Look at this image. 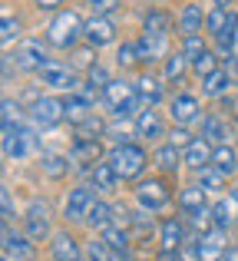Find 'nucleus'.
I'll list each match as a JSON object with an SVG mask.
<instances>
[{
	"mask_svg": "<svg viewBox=\"0 0 238 261\" xmlns=\"http://www.w3.org/2000/svg\"><path fill=\"white\" fill-rule=\"evenodd\" d=\"M23 231L33 238V242L53 238V235H50V205H46L43 198H33V202H30L27 218H23Z\"/></svg>",
	"mask_w": 238,
	"mask_h": 261,
	"instance_id": "obj_5",
	"label": "nucleus"
},
{
	"mask_svg": "<svg viewBox=\"0 0 238 261\" xmlns=\"http://www.w3.org/2000/svg\"><path fill=\"white\" fill-rule=\"evenodd\" d=\"M110 166L116 169V175L122 182H129V178H139L142 169H146V152H142V146H136V142H122L110 152Z\"/></svg>",
	"mask_w": 238,
	"mask_h": 261,
	"instance_id": "obj_2",
	"label": "nucleus"
},
{
	"mask_svg": "<svg viewBox=\"0 0 238 261\" xmlns=\"http://www.w3.org/2000/svg\"><path fill=\"white\" fill-rule=\"evenodd\" d=\"M50 255H53V261H80L83 248H80V242L70 231H57L50 238Z\"/></svg>",
	"mask_w": 238,
	"mask_h": 261,
	"instance_id": "obj_16",
	"label": "nucleus"
},
{
	"mask_svg": "<svg viewBox=\"0 0 238 261\" xmlns=\"http://www.w3.org/2000/svg\"><path fill=\"white\" fill-rule=\"evenodd\" d=\"M20 119H23V113H20V102L4 99V129H17Z\"/></svg>",
	"mask_w": 238,
	"mask_h": 261,
	"instance_id": "obj_43",
	"label": "nucleus"
},
{
	"mask_svg": "<svg viewBox=\"0 0 238 261\" xmlns=\"http://www.w3.org/2000/svg\"><path fill=\"white\" fill-rule=\"evenodd\" d=\"M192 70L199 73L202 80H205L208 73H215V70H219V57H215L212 50H205V53H202V57H199V60H195V63H192Z\"/></svg>",
	"mask_w": 238,
	"mask_h": 261,
	"instance_id": "obj_41",
	"label": "nucleus"
},
{
	"mask_svg": "<svg viewBox=\"0 0 238 261\" xmlns=\"http://www.w3.org/2000/svg\"><path fill=\"white\" fill-rule=\"evenodd\" d=\"M235 37H238V13H232V17H228L225 30L215 37V43H219V53H222L225 60H232V53H235Z\"/></svg>",
	"mask_w": 238,
	"mask_h": 261,
	"instance_id": "obj_32",
	"label": "nucleus"
},
{
	"mask_svg": "<svg viewBox=\"0 0 238 261\" xmlns=\"http://www.w3.org/2000/svg\"><path fill=\"white\" fill-rule=\"evenodd\" d=\"M86 43L90 46H106V43H113V40H116V23H113L110 17H96V13H93V20H86Z\"/></svg>",
	"mask_w": 238,
	"mask_h": 261,
	"instance_id": "obj_14",
	"label": "nucleus"
},
{
	"mask_svg": "<svg viewBox=\"0 0 238 261\" xmlns=\"http://www.w3.org/2000/svg\"><path fill=\"white\" fill-rule=\"evenodd\" d=\"M93 109H96V106H93V102L86 99V96L80 93V89H76V93H70V96H66V119H70L73 126L86 122V119L93 116Z\"/></svg>",
	"mask_w": 238,
	"mask_h": 261,
	"instance_id": "obj_25",
	"label": "nucleus"
},
{
	"mask_svg": "<svg viewBox=\"0 0 238 261\" xmlns=\"http://www.w3.org/2000/svg\"><path fill=\"white\" fill-rule=\"evenodd\" d=\"M90 83L93 86H99V89H106V86H110V73H106V66H90Z\"/></svg>",
	"mask_w": 238,
	"mask_h": 261,
	"instance_id": "obj_49",
	"label": "nucleus"
},
{
	"mask_svg": "<svg viewBox=\"0 0 238 261\" xmlns=\"http://www.w3.org/2000/svg\"><path fill=\"white\" fill-rule=\"evenodd\" d=\"M103 133H106V126H103V119H96V116H90L86 122L76 126V139H99Z\"/></svg>",
	"mask_w": 238,
	"mask_h": 261,
	"instance_id": "obj_40",
	"label": "nucleus"
},
{
	"mask_svg": "<svg viewBox=\"0 0 238 261\" xmlns=\"http://www.w3.org/2000/svg\"><path fill=\"white\" fill-rule=\"evenodd\" d=\"M33 146H37V136H33L30 129H23V126L4 129V155L7 159H23Z\"/></svg>",
	"mask_w": 238,
	"mask_h": 261,
	"instance_id": "obj_12",
	"label": "nucleus"
},
{
	"mask_svg": "<svg viewBox=\"0 0 238 261\" xmlns=\"http://www.w3.org/2000/svg\"><path fill=\"white\" fill-rule=\"evenodd\" d=\"M208 13H202L199 4H186L179 13V30L186 33V37H192V33H202V23H205Z\"/></svg>",
	"mask_w": 238,
	"mask_h": 261,
	"instance_id": "obj_27",
	"label": "nucleus"
},
{
	"mask_svg": "<svg viewBox=\"0 0 238 261\" xmlns=\"http://www.w3.org/2000/svg\"><path fill=\"white\" fill-rule=\"evenodd\" d=\"M232 122L225 119V116L219 113H208L205 119H202V136H205L208 142H215V146H222V142H228V136H232Z\"/></svg>",
	"mask_w": 238,
	"mask_h": 261,
	"instance_id": "obj_20",
	"label": "nucleus"
},
{
	"mask_svg": "<svg viewBox=\"0 0 238 261\" xmlns=\"http://www.w3.org/2000/svg\"><path fill=\"white\" fill-rule=\"evenodd\" d=\"M186 222L192 225L195 231H205L208 225H212V208H202V212H195V215H186Z\"/></svg>",
	"mask_w": 238,
	"mask_h": 261,
	"instance_id": "obj_46",
	"label": "nucleus"
},
{
	"mask_svg": "<svg viewBox=\"0 0 238 261\" xmlns=\"http://www.w3.org/2000/svg\"><path fill=\"white\" fill-rule=\"evenodd\" d=\"M122 261H133V258H122Z\"/></svg>",
	"mask_w": 238,
	"mask_h": 261,
	"instance_id": "obj_58",
	"label": "nucleus"
},
{
	"mask_svg": "<svg viewBox=\"0 0 238 261\" xmlns=\"http://www.w3.org/2000/svg\"><path fill=\"white\" fill-rule=\"evenodd\" d=\"M175 205H179L182 215H195V212L208 208V202H205V189H202L199 182H195V185H186V189L179 192V198H175Z\"/></svg>",
	"mask_w": 238,
	"mask_h": 261,
	"instance_id": "obj_21",
	"label": "nucleus"
},
{
	"mask_svg": "<svg viewBox=\"0 0 238 261\" xmlns=\"http://www.w3.org/2000/svg\"><path fill=\"white\" fill-rule=\"evenodd\" d=\"M70 162L76 169H96V162H103V146L99 139H73V149H70Z\"/></svg>",
	"mask_w": 238,
	"mask_h": 261,
	"instance_id": "obj_11",
	"label": "nucleus"
},
{
	"mask_svg": "<svg viewBox=\"0 0 238 261\" xmlns=\"http://www.w3.org/2000/svg\"><path fill=\"white\" fill-rule=\"evenodd\" d=\"M159 261H186V258H182L179 251H162V255H159Z\"/></svg>",
	"mask_w": 238,
	"mask_h": 261,
	"instance_id": "obj_53",
	"label": "nucleus"
},
{
	"mask_svg": "<svg viewBox=\"0 0 238 261\" xmlns=\"http://www.w3.org/2000/svg\"><path fill=\"white\" fill-rule=\"evenodd\" d=\"M205 50H208V46L202 43V37H199V33H192V37H186V43H182V53L189 57V63H195V60H199V57H202Z\"/></svg>",
	"mask_w": 238,
	"mask_h": 261,
	"instance_id": "obj_42",
	"label": "nucleus"
},
{
	"mask_svg": "<svg viewBox=\"0 0 238 261\" xmlns=\"http://www.w3.org/2000/svg\"><path fill=\"white\" fill-rule=\"evenodd\" d=\"M33 238L27 231H13L10 222H4V251L13 261H37V248H33Z\"/></svg>",
	"mask_w": 238,
	"mask_h": 261,
	"instance_id": "obj_7",
	"label": "nucleus"
},
{
	"mask_svg": "<svg viewBox=\"0 0 238 261\" xmlns=\"http://www.w3.org/2000/svg\"><path fill=\"white\" fill-rule=\"evenodd\" d=\"M169 30H172V13H166V10H149L146 13L142 33H149V37H169Z\"/></svg>",
	"mask_w": 238,
	"mask_h": 261,
	"instance_id": "obj_28",
	"label": "nucleus"
},
{
	"mask_svg": "<svg viewBox=\"0 0 238 261\" xmlns=\"http://www.w3.org/2000/svg\"><path fill=\"white\" fill-rule=\"evenodd\" d=\"M93 202H96V195H93L90 185H76V189H70L66 205H63V218H66V222H86Z\"/></svg>",
	"mask_w": 238,
	"mask_h": 261,
	"instance_id": "obj_8",
	"label": "nucleus"
},
{
	"mask_svg": "<svg viewBox=\"0 0 238 261\" xmlns=\"http://www.w3.org/2000/svg\"><path fill=\"white\" fill-rule=\"evenodd\" d=\"M90 10L96 17H113L119 10V0H90Z\"/></svg>",
	"mask_w": 238,
	"mask_h": 261,
	"instance_id": "obj_45",
	"label": "nucleus"
},
{
	"mask_svg": "<svg viewBox=\"0 0 238 261\" xmlns=\"http://www.w3.org/2000/svg\"><path fill=\"white\" fill-rule=\"evenodd\" d=\"M40 83L50 86V89H66V93H76V89H80L73 70L66 63H57V60H50V63L40 70Z\"/></svg>",
	"mask_w": 238,
	"mask_h": 261,
	"instance_id": "obj_9",
	"label": "nucleus"
},
{
	"mask_svg": "<svg viewBox=\"0 0 238 261\" xmlns=\"http://www.w3.org/2000/svg\"><path fill=\"white\" fill-rule=\"evenodd\" d=\"M212 142L205 139V136H195L192 142H189L186 149H182V159H186V166L189 169H195V172H199V169H205V166H212Z\"/></svg>",
	"mask_w": 238,
	"mask_h": 261,
	"instance_id": "obj_15",
	"label": "nucleus"
},
{
	"mask_svg": "<svg viewBox=\"0 0 238 261\" xmlns=\"http://www.w3.org/2000/svg\"><path fill=\"white\" fill-rule=\"evenodd\" d=\"M215 4H219V7H228V4H232V0H215Z\"/></svg>",
	"mask_w": 238,
	"mask_h": 261,
	"instance_id": "obj_55",
	"label": "nucleus"
},
{
	"mask_svg": "<svg viewBox=\"0 0 238 261\" xmlns=\"http://www.w3.org/2000/svg\"><path fill=\"white\" fill-rule=\"evenodd\" d=\"M169 189L162 178H142L139 185H136V202H139V208H149V212H159L169 205Z\"/></svg>",
	"mask_w": 238,
	"mask_h": 261,
	"instance_id": "obj_6",
	"label": "nucleus"
},
{
	"mask_svg": "<svg viewBox=\"0 0 238 261\" xmlns=\"http://www.w3.org/2000/svg\"><path fill=\"white\" fill-rule=\"evenodd\" d=\"M122 255H116V251L110 248V245L103 242V235L93 238L90 245H86V261H119Z\"/></svg>",
	"mask_w": 238,
	"mask_h": 261,
	"instance_id": "obj_36",
	"label": "nucleus"
},
{
	"mask_svg": "<svg viewBox=\"0 0 238 261\" xmlns=\"http://www.w3.org/2000/svg\"><path fill=\"white\" fill-rule=\"evenodd\" d=\"M0 198H4V222H10V218H13V198H10V189H4V195H0Z\"/></svg>",
	"mask_w": 238,
	"mask_h": 261,
	"instance_id": "obj_51",
	"label": "nucleus"
},
{
	"mask_svg": "<svg viewBox=\"0 0 238 261\" xmlns=\"http://www.w3.org/2000/svg\"><path fill=\"white\" fill-rule=\"evenodd\" d=\"M225 99V109H228V119L238 122V96H222Z\"/></svg>",
	"mask_w": 238,
	"mask_h": 261,
	"instance_id": "obj_50",
	"label": "nucleus"
},
{
	"mask_svg": "<svg viewBox=\"0 0 238 261\" xmlns=\"http://www.w3.org/2000/svg\"><path fill=\"white\" fill-rule=\"evenodd\" d=\"M235 215H238V202H235L232 195H228V198H219V202L212 205V225H215L219 231H225V235L232 231Z\"/></svg>",
	"mask_w": 238,
	"mask_h": 261,
	"instance_id": "obj_22",
	"label": "nucleus"
},
{
	"mask_svg": "<svg viewBox=\"0 0 238 261\" xmlns=\"http://www.w3.org/2000/svg\"><path fill=\"white\" fill-rule=\"evenodd\" d=\"M4 261H13V258H10V255H7V251H4Z\"/></svg>",
	"mask_w": 238,
	"mask_h": 261,
	"instance_id": "obj_56",
	"label": "nucleus"
},
{
	"mask_svg": "<svg viewBox=\"0 0 238 261\" xmlns=\"http://www.w3.org/2000/svg\"><path fill=\"white\" fill-rule=\"evenodd\" d=\"M10 63L23 73H40L50 60H46V50H43V40H23L17 46V53L10 57Z\"/></svg>",
	"mask_w": 238,
	"mask_h": 261,
	"instance_id": "obj_4",
	"label": "nucleus"
},
{
	"mask_svg": "<svg viewBox=\"0 0 238 261\" xmlns=\"http://www.w3.org/2000/svg\"><path fill=\"white\" fill-rule=\"evenodd\" d=\"M80 261H83V258H80Z\"/></svg>",
	"mask_w": 238,
	"mask_h": 261,
	"instance_id": "obj_59",
	"label": "nucleus"
},
{
	"mask_svg": "<svg viewBox=\"0 0 238 261\" xmlns=\"http://www.w3.org/2000/svg\"><path fill=\"white\" fill-rule=\"evenodd\" d=\"M83 33H86V20L76 10H57V17L46 27V43L60 46V50H70Z\"/></svg>",
	"mask_w": 238,
	"mask_h": 261,
	"instance_id": "obj_1",
	"label": "nucleus"
},
{
	"mask_svg": "<svg viewBox=\"0 0 238 261\" xmlns=\"http://www.w3.org/2000/svg\"><path fill=\"white\" fill-rule=\"evenodd\" d=\"M186 70H189V57L186 53H172V57H166V80L169 83H179L182 76H186Z\"/></svg>",
	"mask_w": 238,
	"mask_h": 261,
	"instance_id": "obj_37",
	"label": "nucleus"
},
{
	"mask_svg": "<svg viewBox=\"0 0 238 261\" xmlns=\"http://www.w3.org/2000/svg\"><path fill=\"white\" fill-rule=\"evenodd\" d=\"M152 228H155V222H152V215H149V208H139V212H133V222H129V231L133 235H152Z\"/></svg>",
	"mask_w": 238,
	"mask_h": 261,
	"instance_id": "obj_38",
	"label": "nucleus"
},
{
	"mask_svg": "<svg viewBox=\"0 0 238 261\" xmlns=\"http://www.w3.org/2000/svg\"><path fill=\"white\" fill-rule=\"evenodd\" d=\"M159 242H162V251H179L186 245V222L182 218H166L159 225Z\"/></svg>",
	"mask_w": 238,
	"mask_h": 261,
	"instance_id": "obj_18",
	"label": "nucleus"
},
{
	"mask_svg": "<svg viewBox=\"0 0 238 261\" xmlns=\"http://www.w3.org/2000/svg\"><path fill=\"white\" fill-rule=\"evenodd\" d=\"M225 231H202L195 238V261H222L225 258Z\"/></svg>",
	"mask_w": 238,
	"mask_h": 261,
	"instance_id": "obj_10",
	"label": "nucleus"
},
{
	"mask_svg": "<svg viewBox=\"0 0 238 261\" xmlns=\"http://www.w3.org/2000/svg\"><path fill=\"white\" fill-rule=\"evenodd\" d=\"M0 37H4V43H13V37H20V20L7 13L4 17V33H0Z\"/></svg>",
	"mask_w": 238,
	"mask_h": 261,
	"instance_id": "obj_48",
	"label": "nucleus"
},
{
	"mask_svg": "<svg viewBox=\"0 0 238 261\" xmlns=\"http://www.w3.org/2000/svg\"><path fill=\"white\" fill-rule=\"evenodd\" d=\"M232 198H235V202H238V189H235V192H232Z\"/></svg>",
	"mask_w": 238,
	"mask_h": 261,
	"instance_id": "obj_57",
	"label": "nucleus"
},
{
	"mask_svg": "<svg viewBox=\"0 0 238 261\" xmlns=\"http://www.w3.org/2000/svg\"><path fill=\"white\" fill-rule=\"evenodd\" d=\"M136 136H142V139H159V136H169L162 116L155 113L152 106H146L139 116H136Z\"/></svg>",
	"mask_w": 238,
	"mask_h": 261,
	"instance_id": "obj_17",
	"label": "nucleus"
},
{
	"mask_svg": "<svg viewBox=\"0 0 238 261\" xmlns=\"http://www.w3.org/2000/svg\"><path fill=\"white\" fill-rule=\"evenodd\" d=\"M40 169H43L46 178H63L70 172V159H63V155H57V152H43L40 155Z\"/></svg>",
	"mask_w": 238,
	"mask_h": 261,
	"instance_id": "obj_34",
	"label": "nucleus"
},
{
	"mask_svg": "<svg viewBox=\"0 0 238 261\" xmlns=\"http://www.w3.org/2000/svg\"><path fill=\"white\" fill-rule=\"evenodd\" d=\"M86 225H90L93 231H103V228H110V225H116V208H113L110 202H103V198H96L90 215H86Z\"/></svg>",
	"mask_w": 238,
	"mask_h": 261,
	"instance_id": "obj_24",
	"label": "nucleus"
},
{
	"mask_svg": "<svg viewBox=\"0 0 238 261\" xmlns=\"http://www.w3.org/2000/svg\"><path fill=\"white\" fill-rule=\"evenodd\" d=\"M116 63L122 66V70H129V66L139 63V57H136V43H122L116 50Z\"/></svg>",
	"mask_w": 238,
	"mask_h": 261,
	"instance_id": "obj_44",
	"label": "nucleus"
},
{
	"mask_svg": "<svg viewBox=\"0 0 238 261\" xmlns=\"http://www.w3.org/2000/svg\"><path fill=\"white\" fill-rule=\"evenodd\" d=\"M195 175H199V185L205 192H222V189H225V182H228V175L222 172L215 162H212V166H205V169H199Z\"/></svg>",
	"mask_w": 238,
	"mask_h": 261,
	"instance_id": "obj_33",
	"label": "nucleus"
},
{
	"mask_svg": "<svg viewBox=\"0 0 238 261\" xmlns=\"http://www.w3.org/2000/svg\"><path fill=\"white\" fill-rule=\"evenodd\" d=\"M162 50H166V37H149V33H142V40L136 43V57H139V66H152L155 60L162 57Z\"/></svg>",
	"mask_w": 238,
	"mask_h": 261,
	"instance_id": "obj_23",
	"label": "nucleus"
},
{
	"mask_svg": "<svg viewBox=\"0 0 238 261\" xmlns=\"http://www.w3.org/2000/svg\"><path fill=\"white\" fill-rule=\"evenodd\" d=\"M212 162L222 169L225 175H232V172H238V152L228 142H222V146H215V152H212Z\"/></svg>",
	"mask_w": 238,
	"mask_h": 261,
	"instance_id": "obj_35",
	"label": "nucleus"
},
{
	"mask_svg": "<svg viewBox=\"0 0 238 261\" xmlns=\"http://www.w3.org/2000/svg\"><path fill=\"white\" fill-rule=\"evenodd\" d=\"M222 261H238V245H235V248H228V251H225V258H222Z\"/></svg>",
	"mask_w": 238,
	"mask_h": 261,
	"instance_id": "obj_54",
	"label": "nucleus"
},
{
	"mask_svg": "<svg viewBox=\"0 0 238 261\" xmlns=\"http://www.w3.org/2000/svg\"><path fill=\"white\" fill-rule=\"evenodd\" d=\"M152 162H155V169H159V172H166V175H175L182 166H186V159H182V149L172 146V142H166V146L155 149V152H152Z\"/></svg>",
	"mask_w": 238,
	"mask_h": 261,
	"instance_id": "obj_19",
	"label": "nucleus"
},
{
	"mask_svg": "<svg viewBox=\"0 0 238 261\" xmlns=\"http://www.w3.org/2000/svg\"><path fill=\"white\" fill-rule=\"evenodd\" d=\"M99 235H103V242L110 245L116 255H122V258L129 255V238H133V231H129V228H122V225H110V228H103Z\"/></svg>",
	"mask_w": 238,
	"mask_h": 261,
	"instance_id": "obj_30",
	"label": "nucleus"
},
{
	"mask_svg": "<svg viewBox=\"0 0 238 261\" xmlns=\"http://www.w3.org/2000/svg\"><path fill=\"white\" fill-rule=\"evenodd\" d=\"M33 4H37V10H60L63 0H33Z\"/></svg>",
	"mask_w": 238,
	"mask_h": 261,
	"instance_id": "obj_52",
	"label": "nucleus"
},
{
	"mask_svg": "<svg viewBox=\"0 0 238 261\" xmlns=\"http://www.w3.org/2000/svg\"><path fill=\"white\" fill-rule=\"evenodd\" d=\"M228 86H232V73L222 70V66L202 80V93L205 96H228Z\"/></svg>",
	"mask_w": 238,
	"mask_h": 261,
	"instance_id": "obj_31",
	"label": "nucleus"
},
{
	"mask_svg": "<svg viewBox=\"0 0 238 261\" xmlns=\"http://www.w3.org/2000/svg\"><path fill=\"white\" fill-rule=\"evenodd\" d=\"M30 119L37 129H53L66 119V99L60 96H37L30 106Z\"/></svg>",
	"mask_w": 238,
	"mask_h": 261,
	"instance_id": "obj_3",
	"label": "nucleus"
},
{
	"mask_svg": "<svg viewBox=\"0 0 238 261\" xmlns=\"http://www.w3.org/2000/svg\"><path fill=\"white\" fill-rule=\"evenodd\" d=\"M136 93L142 96L146 106H159L162 102V80L152 76V73H142V76L136 80Z\"/></svg>",
	"mask_w": 238,
	"mask_h": 261,
	"instance_id": "obj_26",
	"label": "nucleus"
},
{
	"mask_svg": "<svg viewBox=\"0 0 238 261\" xmlns=\"http://www.w3.org/2000/svg\"><path fill=\"white\" fill-rule=\"evenodd\" d=\"M90 178H93V185H96L99 192H116V185L122 182V178L116 175V169L110 166V159H106V162H96V169L90 172Z\"/></svg>",
	"mask_w": 238,
	"mask_h": 261,
	"instance_id": "obj_29",
	"label": "nucleus"
},
{
	"mask_svg": "<svg viewBox=\"0 0 238 261\" xmlns=\"http://www.w3.org/2000/svg\"><path fill=\"white\" fill-rule=\"evenodd\" d=\"M228 17H232V10H228V7H215V10L205 17V27H208V33H212V37H219V33L225 30Z\"/></svg>",
	"mask_w": 238,
	"mask_h": 261,
	"instance_id": "obj_39",
	"label": "nucleus"
},
{
	"mask_svg": "<svg viewBox=\"0 0 238 261\" xmlns=\"http://www.w3.org/2000/svg\"><path fill=\"white\" fill-rule=\"evenodd\" d=\"M169 116L175 119V126H189V122L202 119V106L192 93H179L172 102H169Z\"/></svg>",
	"mask_w": 238,
	"mask_h": 261,
	"instance_id": "obj_13",
	"label": "nucleus"
},
{
	"mask_svg": "<svg viewBox=\"0 0 238 261\" xmlns=\"http://www.w3.org/2000/svg\"><path fill=\"white\" fill-rule=\"evenodd\" d=\"M192 139H195V136L189 133L186 126H175V129H169V142H172V146H179V149H186Z\"/></svg>",
	"mask_w": 238,
	"mask_h": 261,
	"instance_id": "obj_47",
	"label": "nucleus"
}]
</instances>
